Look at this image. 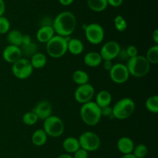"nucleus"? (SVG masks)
Masks as SVG:
<instances>
[{
	"instance_id": "nucleus-1",
	"label": "nucleus",
	"mask_w": 158,
	"mask_h": 158,
	"mask_svg": "<svg viewBox=\"0 0 158 158\" xmlns=\"http://www.w3.org/2000/svg\"><path fill=\"white\" fill-rule=\"evenodd\" d=\"M55 33L63 37H69L77 27L75 15L69 11H63L54 18L52 23Z\"/></svg>"
},
{
	"instance_id": "nucleus-2",
	"label": "nucleus",
	"mask_w": 158,
	"mask_h": 158,
	"mask_svg": "<svg viewBox=\"0 0 158 158\" xmlns=\"http://www.w3.org/2000/svg\"><path fill=\"white\" fill-rule=\"evenodd\" d=\"M80 115L82 121L90 127L98 124L102 118L100 108L94 101H89L82 104Z\"/></svg>"
},
{
	"instance_id": "nucleus-3",
	"label": "nucleus",
	"mask_w": 158,
	"mask_h": 158,
	"mask_svg": "<svg viewBox=\"0 0 158 158\" xmlns=\"http://www.w3.org/2000/svg\"><path fill=\"white\" fill-rule=\"evenodd\" d=\"M126 66L129 71L130 76L136 78L145 77L148 75L151 69V64L144 56L142 55H137V56L130 58L127 61Z\"/></svg>"
},
{
	"instance_id": "nucleus-4",
	"label": "nucleus",
	"mask_w": 158,
	"mask_h": 158,
	"mask_svg": "<svg viewBox=\"0 0 158 158\" xmlns=\"http://www.w3.org/2000/svg\"><path fill=\"white\" fill-rule=\"evenodd\" d=\"M69 37L55 35L46 43V52L50 57L59 59L64 56L67 52V42Z\"/></svg>"
},
{
	"instance_id": "nucleus-5",
	"label": "nucleus",
	"mask_w": 158,
	"mask_h": 158,
	"mask_svg": "<svg viewBox=\"0 0 158 158\" xmlns=\"http://www.w3.org/2000/svg\"><path fill=\"white\" fill-rule=\"evenodd\" d=\"M135 106L134 101L130 97L120 99L112 107L113 117L117 120H127L133 115Z\"/></svg>"
},
{
	"instance_id": "nucleus-6",
	"label": "nucleus",
	"mask_w": 158,
	"mask_h": 158,
	"mask_svg": "<svg viewBox=\"0 0 158 158\" xmlns=\"http://www.w3.org/2000/svg\"><path fill=\"white\" fill-rule=\"evenodd\" d=\"M43 121V129L48 137L56 138L63 135L65 131V124L61 118L56 115H51Z\"/></svg>"
},
{
	"instance_id": "nucleus-7",
	"label": "nucleus",
	"mask_w": 158,
	"mask_h": 158,
	"mask_svg": "<svg viewBox=\"0 0 158 158\" xmlns=\"http://www.w3.org/2000/svg\"><path fill=\"white\" fill-rule=\"evenodd\" d=\"M80 148L87 152L96 151L100 148L101 140L98 134L93 131H85L82 133L78 138Z\"/></svg>"
},
{
	"instance_id": "nucleus-8",
	"label": "nucleus",
	"mask_w": 158,
	"mask_h": 158,
	"mask_svg": "<svg viewBox=\"0 0 158 158\" xmlns=\"http://www.w3.org/2000/svg\"><path fill=\"white\" fill-rule=\"evenodd\" d=\"M86 39L90 44L99 45L103 43L105 36L104 29L99 23H93L84 26Z\"/></svg>"
},
{
	"instance_id": "nucleus-9",
	"label": "nucleus",
	"mask_w": 158,
	"mask_h": 158,
	"mask_svg": "<svg viewBox=\"0 0 158 158\" xmlns=\"http://www.w3.org/2000/svg\"><path fill=\"white\" fill-rule=\"evenodd\" d=\"M33 69L30 61L23 57L12 64V74L19 80H26L29 78L32 75Z\"/></svg>"
},
{
	"instance_id": "nucleus-10",
	"label": "nucleus",
	"mask_w": 158,
	"mask_h": 158,
	"mask_svg": "<svg viewBox=\"0 0 158 158\" xmlns=\"http://www.w3.org/2000/svg\"><path fill=\"white\" fill-rule=\"evenodd\" d=\"M109 74L111 80L117 84H123L126 83L131 77L126 64L121 63L114 64L109 71Z\"/></svg>"
},
{
	"instance_id": "nucleus-11",
	"label": "nucleus",
	"mask_w": 158,
	"mask_h": 158,
	"mask_svg": "<svg viewBox=\"0 0 158 158\" xmlns=\"http://www.w3.org/2000/svg\"><path fill=\"white\" fill-rule=\"evenodd\" d=\"M94 95H95V89L94 86L89 83L78 86L74 92V98L76 101L81 104L92 101Z\"/></svg>"
},
{
	"instance_id": "nucleus-12",
	"label": "nucleus",
	"mask_w": 158,
	"mask_h": 158,
	"mask_svg": "<svg viewBox=\"0 0 158 158\" xmlns=\"http://www.w3.org/2000/svg\"><path fill=\"white\" fill-rule=\"evenodd\" d=\"M120 49L121 47L117 41L110 40V41L105 43L102 46L101 49L100 51V54L103 59V61L104 60L112 61L114 59L117 58Z\"/></svg>"
},
{
	"instance_id": "nucleus-13",
	"label": "nucleus",
	"mask_w": 158,
	"mask_h": 158,
	"mask_svg": "<svg viewBox=\"0 0 158 158\" xmlns=\"http://www.w3.org/2000/svg\"><path fill=\"white\" fill-rule=\"evenodd\" d=\"M32 111L37 116L39 120H45L52 115V106L48 100H41L35 104Z\"/></svg>"
},
{
	"instance_id": "nucleus-14",
	"label": "nucleus",
	"mask_w": 158,
	"mask_h": 158,
	"mask_svg": "<svg viewBox=\"0 0 158 158\" xmlns=\"http://www.w3.org/2000/svg\"><path fill=\"white\" fill-rule=\"evenodd\" d=\"M22 55L23 53L20 47L12 45H8L2 51V57L6 63L11 64H13L20 58H22Z\"/></svg>"
},
{
	"instance_id": "nucleus-15",
	"label": "nucleus",
	"mask_w": 158,
	"mask_h": 158,
	"mask_svg": "<svg viewBox=\"0 0 158 158\" xmlns=\"http://www.w3.org/2000/svg\"><path fill=\"white\" fill-rule=\"evenodd\" d=\"M55 35V31L51 25L41 26L36 32V39L40 43H47Z\"/></svg>"
},
{
	"instance_id": "nucleus-16",
	"label": "nucleus",
	"mask_w": 158,
	"mask_h": 158,
	"mask_svg": "<svg viewBox=\"0 0 158 158\" xmlns=\"http://www.w3.org/2000/svg\"><path fill=\"white\" fill-rule=\"evenodd\" d=\"M117 149L121 154H132L134 148V140L128 137H122L117 140Z\"/></svg>"
},
{
	"instance_id": "nucleus-17",
	"label": "nucleus",
	"mask_w": 158,
	"mask_h": 158,
	"mask_svg": "<svg viewBox=\"0 0 158 158\" xmlns=\"http://www.w3.org/2000/svg\"><path fill=\"white\" fill-rule=\"evenodd\" d=\"M83 62L86 66L91 68H95L102 64L103 59H102L100 52H89L85 54L84 57H83Z\"/></svg>"
},
{
	"instance_id": "nucleus-18",
	"label": "nucleus",
	"mask_w": 158,
	"mask_h": 158,
	"mask_svg": "<svg viewBox=\"0 0 158 158\" xmlns=\"http://www.w3.org/2000/svg\"><path fill=\"white\" fill-rule=\"evenodd\" d=\"M84 50V45L80 40L77 38L69 39L67 42V52L72 55L78 56L83 53Z\"/></svg>"
},
{
	"instance_id": "nucleus-19",
	"label": "nucleus",
	"mask_w": 158,
	"mask_h": 158,
	"mask_svg": "<svg viewBox=\"0 0 158 158\" xmlns=\"http://www.w3.org/2000/svg\"><path fill=\"white\" fill-rule=\"evenodd\" d=\"M94 102L100 108L110 106V103L112 102V96L108 90H105V89L100 90V92L97 93Z\"/></svg>"
},
{
	"instance_id": "nucleus-20",
	"label": "nucleus",
	"mask_w": 158,
	"mask_h": 158,
	"mask_svg": "<svg viewBox=\"0 0 158 158\" xmlns=\"http://www.w3.org/2000/svg\"><path fill=\"white\" fill-rule=\"evenodd\" d=\"M63 148L69 154H74L80 148L78 138L74 137H69L63 142Z\"/></svg>"
},
{
	"instance_id": "nucleus-21",
	"label": "nucleus",
	"mask_w": 158,
	"mask_h": 158,
	"mask_svg": "<svg viewBox=\"0 0 158 158\" xmlns=\"http://www.w3.org/2000/svg\"><path fill=\"white\" fill-rule=\"evenodd\" d=\"M30 63L33 69H43L47 64V57L43 52H35L31 56Z\"/></svg>"
},
{
	"instance_id": "nucleus-22",
	"label": "nucleus",
	"mask_w": 158,
	"mask_h": 158,
	"mask_svg": "<svg viewBox=\"0 0 158 158\" xmlns=\"http://www.w3.org/2000/svg\"><path fill=\"white\" fill-rule=\"evenodd\" d=\"M48 136L43 129H38L32 134L31 140L32 143L36 147L43 146L47 142Z\"/></svg>"
},
{
	"instance_id": "nucleus-23",
	"label": "nucleus",
	"mask_w": 158,
	"mask_h": 158,
	"mask_svg": "<svg viewBox=\"0 0 158 158\" xmlns=\"http://www.w3.org/2000/svg\"><path fill=\"white\" fill-rule=\"evenodd\" d=\"M23 35V34L19 30L13 29V30H11L8 32L7 36H6V40H7L9 45H12V46L20 47V46H22Z\"/></svg>"
},
{
	"instance_id": "nucleus-24",
	"label": "nucleus",
	"mask_w": 158,
	"mask_h": 158,
	"mask_svg": "<svg viewBox=\"0 0 158 158\" xmlns=\"http://www.w3.org/2000/svg\"><path fill=\"white\" fill-rule=\"evenodd\" d=\"M72 80L78 86L89 83V77L86 71L83 69H77L72 75Z\"/></svg>"
},
{
	"instance_id": "nucleus-25",
	"label": "nucleus",
	"mask_w": 158,
	"mask_h": 158,
	"mask_svg": "<svg viewBox=\"0 0 158 158\" xmlns=\"http://www.w3.org/2000/svg\"><path fill=\"white\" fill-rule=\"evenodd\" d=\"M89 9L96 12H101L107 8V0H87Z\"/></svg>"
},
{
	"instance_id": "nucleus-26",
	"label": "nucleus",
	"mask_w": 158,
	"mask_h": 158,
	"mask_svg": "<svg viewBox=\"0 0 158 158\" xmlns=\"http://www.w3.org/2000/svg\"><path fill=\"white\" fill-rule=\"evenodd\" d=\"M150 64L156 65L158 63V45L151 46L147 51L146 56H144Z\"/></svg>"
},
{
	"instance_id": "nucleus-27",
	"label": "nucleus",
	"mask_w": 158,
	"mask_h": 158,
	"mask_svg": "<svg viewBox=\"0 0 158 158\" xmlns=\"http://www.w3.org/2000/svg\"><path fill=\"white\" fill-rule=\"evenodd\" d=\"M145 106L149 112L152 114L158 113V96L153 95L148 97L145 102Z\"/></svg>"
},
{
	"instance_id": "nucleus-28",
	"label": "nucleus",
	"mask_w": 158,
	"mask_h": 158,
	"mask_svg": "<svg viewBox=\"0 0 158 158\" xmlns=\"http://www.w3.org/2000/svg\"><path fill=\"white\" fill-rule=\"evenodd\" d=\"M114 26L118 32H123L127 30L128 27L127 22L121 15H117L114 18Z\"/></svg>"
},
{
	"instance_id": "nucleus-29",
	"label": "nucleus",
	"mask_w": 158,
	"mask_h": 158,
	"mask_svg": "<svg viewBox=\"0 0 158 158\" xmlns=\"http://www.w3.org/2000/svg\"><path fill=\"white\" fill-rule=\"evenodd\" d=\"M22 119H23V123L27 125V126H32V125L35 124L39 120L37 116L32 110L25 113Z\"/></svg>"
},
{
	"instance_id": "nucleus-30",
	"label": "nucleus",
	"mask_w": 158,
	"mask_h": 158,
	"mask_svg": "<svg viewBox=\"0 0 158 158\" xmlns=\"http://www.w3.org/2000/svg\"><path fill=\"white\" fill-rule=\"evenodd\" d=\"M132 154L137 158H144L148 154V148L143 143H140L134 146Z\"/></svg>"
},
{
	"instance_id": "nucleus-31",
	"label": "nucleus",
	"mask_w": 158,
	"mask_h": 158,
	"mask_svg": "<svg viewBox=\"0 0 158 158\" xmlns=\"http://www.w3.org/2000/svg\"><path fill=\"white\" fill-rule=\"evenodd\" d=\"M21 49L22 53L26 55V56H32V55L37 52V45L32 42L31 43L28 45H25V46H20Z\"/></svg>"
},
{
	"instance_id": "nucleus-32",
	"label": "nucleus",
	"mask_w": 158,
	"mask_h": 158,
	"mask_svg": "<svg viewBox=\"0 0 158 158\" xmlns=\"http://www.w3.org/2000/svg\"><path fill=\"white\" fill-rule=\"evenodd\" d=\"M11 24L9 20L6 17H0V34H6L10 31Z\"/></svg>"
},
{
	"instance_id": "nucleus-33",
	"label": "nucleus",
	"mask_w": 158,
	"mask_h": 158,
	"mask_svg": "<svg viewBox=\"0 0 158 158\" xmlns=\"http://www.w3.org/2000/svg\"><path fill=\"white\" fill-rule=\"evenodd\" d=\"M126 52L127 54L128 57L130 58H133L134 56H137L138 54V49H137V46H134V45H131V46H128L126 48Z\"/></svg>"
},
{
	"instance_id": "nucleus-34",
	"label": "nucleus",
	"mask_w": 158,
	"mask_h": 158,
	"mask_svg": "<svg viewBox=\"0 0 158 158\" xmlns=\"http://www.w3.org/2000/svg\"><path fill=\"white\" fill-rule=\"evenodd\" d=\"M89 152H87L85 150L82 149V148H80L78 151H76L73 154V158H88V156H89Z\"/></svg>"
},
{
	"instance_id": "nucleus-35",
	"label": "nucleus",
	"mask_w": 158,
	"mask_h": 158,
	"mask_svg": "<svg viewBox=\"0 0 158 158\" xmlns=\"http://www.w3.org/2000/svg\"><path fill=\"white\" fill-rule=\"evenodd\" d=\"M100 111H101V115L102 117H108L109 116H112L113 117V111L112 107L110 106H105V107L100 108Z\"/></svg>"
},
{
	"instance_id": "nucleus-36",
	"label": "nucleus",
	"mask_w": 158,
	"mask_h": 158,
	"mask_svg": "<svg viewBox=\"0 0 158 158\" xmlns=\"http://www.w3.org/2000/svg\"><path fill=\"white\" fill-rule=\"evenodd\" d=\"M123 2V0H107L108 6H110L112 7H120Z\"/></svg>"
},
{
	"instance_id": "nucleus-37",
	"label": "nucleus",
	"mask_w": 158,
	"mask_h": 158,
	"mask_svg": "<svg viewBox=\"0 0 158 158\" xmlns=\"http://www.w3.org/2000/svg\"><path fill=\"white\" fill-rule=\"evenodd\" d=\"M32 38L28 34H23V40H22V46H25V45H28L29 43H32Z\"/></svg>"
},
{
	"instance_id": "nucleus-38",
	"label": "nucleus",
	"mask_w": 158,
	"mask_h": 158,
	"mask_svg": "<svg viewBox=\"0 0 158 158\" xmlns=\"http://www.w3.org/2000/svg\"><path fill=\"white\" fill-rule=\"evenodd\" d=\"M118 58H120V60H127V61L129 60V57H128L127 54L126 52V49H120V52L118 54Z\"/></svg>"
},
{
	"instance_id": "nucleus-39",
	"label": "nucleus",
	"mask_w": 158,
	"mask_h": 158,
	"mask_svg": "<svg viewBox=\"0 0 158 158\" xmlns=\"http://www.w3.org/2000/svg\"><path fill=\"white\" fill-rule=\"evenodd\" d=\"M103 68H104L105 70L108 71L109 72L111 69V68L114 66V63H112V61H109V60H104L103 61Z\"/></svg>"
},
{
	"instance_id": "nucleus-40",
	"label": "nucleus",
	"mask_w": 158,
	"mask_h": 158,
	"mask_svg": "<svg viewBox=\"0 0 158 158\" xmlns=\"http://www.w3.org/2000/svg\"><path fill=\"white\" fill-rule=\"evenodd\" d=\"M6 11V3L4 0H0V17L3 16Z\"/></svg>"
},
{
	"instance_id": "nucleus-41",
	"label": "nucleus",
	"mask_w": 158,
	"mask_h": 158,
	"mask_svg": "<svg viewBox=\"0 0 158 158\" xmlns=\"http://www.w3.org/2000/svg\"><path fill=\"white\" fill-rule=\"evenodd\" d=\"M59 2L62 5V6H70L73 3L74 0H58Z\"/></svg>"
},
{
	"instance_id": "nucleus-42",
	"label": "nucleus",
	"mask_w": 158,
	"mask_h": 158,
	"mask_svg": "<svg viewBox=\"0 0 158 158\" xmlns=\"http://www.w3.org/2000/svg\"><path fill=\"white\" fill-rule=\"evenodd\" d=\"M152 40L155 45H158V29H155L152 33Z\"/></svg>"
},
{
	"instance_id": "nucleus-43",
	"label": "nucleus",
	"mask_w": 158,
	"mask_h": 158,
	"mask_svg": "<svg viewBox=\"0 0 158 158\" xmlns=\"http://www.w3.org/2000/svg\"><path fill=\"white\" fill-rule=\"evenodd\" d=\"M57 158H73V156L71 155V154H61V155L59 156Z\"/></svg>"
},
{
	"instance_id": "nucleus-44",
	"label": "nucleus",
	"mask_w": 158,
	"mask_h": 158,
	"mask_svg": "<svg viewBox=\"0 0 158 158\" xmlns=\"http://www.w3.org/2000/svg\"><path fill=\"white\" fill-rule=\"evenodd\" d=\"M121 158H137V157H136L133 154H124V155H123V157Z\"/></svg>"
}]
</instances>
